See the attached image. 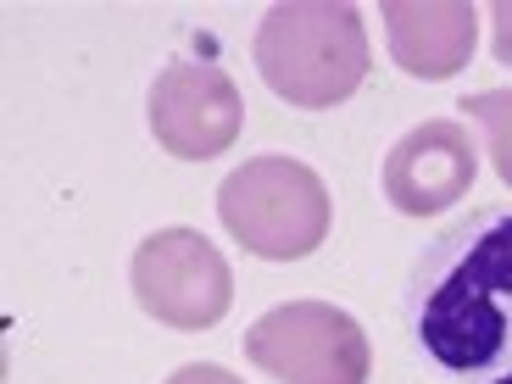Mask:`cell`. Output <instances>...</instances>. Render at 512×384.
I'll return each mask as SVG.
<instances>
[{
  "label": "cell",
  "mask_w": 512,
  "mask_h": 384,
  "mask_svg": "<svg viewBox=\"0 0 512 384\" xmlns=\"http://www.w3.org/2000/svg\"><path fill=\"white\" fill-rule=\"evenodd\" d=\"M412 346L457 379L512 368V206H474L418 251L407 273Z\"/></svg>",
  "instance_id": "obj_1"
},
{
  "label": "cell",
  "mask_w": 512,
  "mask_h": 384,
  "mask_svg": "<svg viewBox=\"0 0 512 384\" xmlns=\"http://www.w3.org/2000/svg\"><path fill=\"white\" fill-rule=\"evenodd\" d=\"M251 56L279 101L329 112L368 78V28L346 0H284L262 17Z\"/></svg>",
  "instance_id": "obj_2"
},
{
  "label": "cell",
  "mask_w": 512,
  "mask_h": 384,
  "mask_svg": "<svg viewBox=\"0 0 512 384\" xmlns=\"http://www.w3.org/2000/svg\"><path fill=\"white\" fill-rule=\"evenodd\" d=\"M218 218L234 245L262 262H301L329 240L334 201L295 156H251L218 184Z\"/></svg>",
  "instance_id": "obj_3"
},
{
  "label": "cell",
  "mask_w": 512,
  "mask_h": 384,
  "mask_svg": "<svg viewBox=\"0 0 512 384\" xmlns=\"http://www.w3.org/2000/svg\"><path fill=\"white\" fill-rule=\"evenodd\" d=\"M245 357L279 384H368L373 351L334 301H284L245 329Z\"/></svg>",
  "instance_id": "obj_4"
},
{
  "label": "cell",
  "mask_w": 512,
  "mask_h": 384,
  "mask_svg": "<svg viewBox=\"0 0 512 384\" xmlns=\"http://www.w3.org/2000/svg\"><path fill=\"white\" fill-rule=\"evenodd\" d=\"M140 312L167 329H212L234 307V273L201 229H156L128 262Z\"/></svg>",
  "instance_id": "obj_5"
},
{
  "label": "cell",
  "mask_w": 512,
  "mask_h": 384,
  "mask_svg": "<svg viewBox=\"0 0 512 384\" xmlns=\"http://www.w3.org/2000/svg\"><path fill=\"white\" fill-rule=\"evenodd\" d=\"M145 112H151L156 145L179 162H212L245 128V101L234 78L218 62H195V56H173L156 73Z\"/></svg>",
  "instance_id": "obj_6"
},
{
  "label": "cell",
  "mask_w": 512,
  "mask_h": 384,
  "mask_svg": "<svg viewBox=\"0 0 512 384\" xmlns=\"http://www.w3.org/2000/svg\"><path fill=\"white\" fill-rule=\"evenodd\" d=\"M479 179V151L468 140V128L457 117H429V123L407 128L390 156H384V201L401 218H423L440 206H462Z\"/></svg>",
  "instance_id": "obj_7"
},
{
  "label": "cell",
  "mask_w": 512,
  "mask_h": 384,
  "mask_svg": "<svg viewBox=\"0 0 512 384\" xmlns=\"http://www.w3.org/2000/svg\"><path fill=\"white\" fill-rule=\"evenodd\" d=\"M384 39L407 78L440 84L462 73L479 39V6L474 0H390L384 6Z\"/></svg>",
  "instance_id": "obj_8"
},
{
  "label": "cell",
  "mask_w": 512,
  "mask_h": 384,
  "mask_svg": "<svg viewBox=\"0 0 512 384\" xmlns=\"http://www.w3.org/2000/svg\"><path fill=\"white\" fill-rule=\"evenodd\" d=\"M462 117H474L485 128V151L496 162V179L512 190V90H479V95H462L457 106Z\"/></svg>",
  "instance_id": "obj_9"
},
{
  "label": "cell",
  "mask_w": 512,
  "mask_h": 384,
  "mask_svg": "<svg viewBox=\"0 0 512 384\" xmlns=\"http://www.w3.org/2000/svg\"><path fill=\"white\" fill-rule=\"evenodd\" d=\"M490 51H496L501 67H512V0L490 6Z\"/></svg>",
  "instance_id": "obj_10"
},
{
  "label": "cell",
  "mask_w": 512,
  "mask_h": 384,
  "mask_svg": "<svg viewBox=\"0 0 512 384\" xmlns=\"http://www.w3.org/2000/svg\"><path fill=\"white\" fill-rule=\"evenodd\" d=\"M167 384H245V379H234L229 368H218V362H190V368H179Z\"/></svg>",
  "instance_id": "obj_11"
},
{
  "label": "cell",
  "mask_w": 512,
  "mask_h": 384,
  "mask_svg": "<svg viewBox=\"0 0 512 384\" xmlns=\"http://www.w3.org/2000/svg\"><path fill=\"white\" fill-rule=\"evenodd\" d=\"M462 384H512V368L507 373H485V379H462Z\"/></svg>",
  "instance_id": "obj_12"
}]
</instances>
